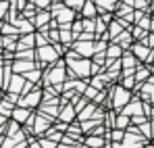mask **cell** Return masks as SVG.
Returning <instances> with one entry per match:
<instances>
[{"mask_svg":"<svg viewBox=\"0 0 154 148\" xmlns=\"http://www.w3.org/2000/svg\"><path fill=\"white\" fill-rule=\"evenodd\" d=\"M67 79V63L65 58H58L54 65H48L42 75V86H58Z\"/></svg>","mask_w":154,"mask_h":148,"instance_id":"1","label":"cell"},{"mask_svg":"<svg viewBox=\"0 0 154 148\" xmlns=\"http://www.w3.org/2000/svg\"><path fill=\"white\" fill-rule=\"evenodd\" d=\"M148 144H150V140L140 134L137 125L129 123L125 127V134H123V140H121L119 148H140V146H148Z\"/></svg>","mask_w":154,"mask_h":148,"instance_id":"2","label":"cell"},{"mask_svg":"<svg viewBox=\"0 0 154 148\" xmlns=\"http://www.w3.org/2000/svg\"><path fill=\"white\" fill-rule=\"evenodd\" d=\"M131 96H133V92L127 90V88H123L121 83H117V86H108V100H110V109H115V111L123 109L129 100H131Z\"/></svg>","mask_w":154,"mask_h":148,"instance_id":"3","label":"cell"},{"mask_svg":"<svg viewBox=\"0 0 154 148\" xmlns=\"http://www.w3.org/2000/svg\"><path fill=\"white\" fill-rule=\"evenodd\" d=\"M65 63H67V67L69 69H73V73L77 77H90L92 75V58H83V56H79V58H65Z\"/></svg>","mask_w":154,"mask_h":148,"instance_id":"4","label":"cell"},{"mask_svg":"<svg viewBox=\"0 0 154 148\" xmlns=\"http://www.w3.org/2000/svg\"><path fill=\"white\" fill-rule=\"evenodd\" d=\"M129 50L133 52V56H135L140 63H148V65H152L154 48L146 46V44H144V42H140V40H133V42H131V46H129Z\"/></svg>","mask_w":154,"mask_h":148,"instance_id":"5","label":"cell"},{"mask_svg":"<svg viewBox=\"0 0 154 148\" xmlns=\"http://www.w3.org/2000/svg\"><path fill=\"white\" fill-rule=\"evenodd\" d=\"M60 58V54L54 50L52 44H44V46H35V61H42L46 65H54Z\"/></svg>","mask_w":154,"mask_h":148,"instance_id":"6","label":"cell"},{"mask_svg":"<svg viewBox=\"0 0 154 148\" xmlns=\"http://www.w3.org/2000/svg\"><path fill=\"white\" fill-rule=\"evenodd\" d=\"M71 48L75 50L79 56H83V58H92V54H94V40H73V44H71Z\"/></svg>","mask_w":154,"mask_h":148,"instance_id":"7","label":"cell"},{"mask_svg":"<svg viewBox=\"0 0 154 148\" xmlns=\"http://www.w3.org/2000/svg\"><path fill=\"white\" fill-rule=\"evenodd\" d=\"M50 125H52V121L46 117V115H42V113H38V111H35V119H33V123H31L29 134H33V136H42Z\"/></svg>","mask_w":154,"mask_h":148,"instance_id":"8","label":"cell"},{"mask_svg":"<svg viewBox=\"0 0 154 148\" xmlns=\"http://www.w3.org/2000/svg\"><path fill=\"white\" fill-rule=\"evenodd\" d=\"M50 19H52V15L48 13V8H38V13L31 19V23H33V27L38 31H48V21Z\"/></svg>","mask_w":154,"mask_h":148,"instance_id":"9","label":"cell"},{"mask_svg":"<svg viewBox=\"0 0 154 148\" xmlns=\"http://www.w3.org/2000/svg\"><path fill=\"white\" fill-rule=\"evenodd\" d=\"M119 111L125 113V115H129V117H131V115H140V113H144V100L135 94V96H131V100H129L123 109H119Z\"/></svg>","mask_w":154,"mask_h":148,"instance_id":"10","label":"cell"},{"mask_svg":"<svg viewBox=\"0 0 154 148\" xmlns=\"http://www.w3.org/2000/svg\"><path fill=\"white\" fill-rule=\"evenodd\" d=\"M25 83H27V79H25V77H23L21 73H13L4 90H8V92H15V94H23V90H25Z\"/></svg>","mask_w":154,"mask_h":148,"instance_id":"11","label":"cell"},{"mask_svg":"<svg viewBox=\"0 0 154 148\" xmlns=\"http://www.w3.org/2000/svg\"><path fill=\"white\" fill-rule=\"evenodd\" d=\"M75 117H77V111H75V106H73V102H71V100L63 102L56 119H60V121H65V123H71V121H75Z\"/></svg>","mask_w":154,"mask_h":148,"instance_id":"12","label":"cell"},{"mask_svg":"<svg viewBox=\"0 0 154 148\" xmlns=\"http://www.w3.org/2000/svg\"><path fill=\"white\" fill-rule=\"evenodd\" d=\"M75 17H77V11L69 8V6L65 4V6L56 13V17H52V19H56V23H58V25H71Z\"/></svg>","mask_w":154,"mask_h":148,"instance_id":"13","label":"cell"},{"mask_svg":"<svg viewBox=\"0 0 154 148\" xmlns=\"http://www.w3.org/2000/svg\"><path fill=\"white\" fill-rule=\"evenodd\" d=\"M112 15H115V17H123V19H127L129 23H133V6L125 4L123 0H119V2H117V6H115Z\"/></svg>","mask_w":154,"mask_h":148,"instance_id":"14","label":"cell"},{"mask_svg":"<svg viewBox=\"0 0 154 148\" xmlns=\"http://www.w3.org/2000/svg\"><path fill=\"white\" fill-rule=\"evenodd\" d=\"M31 111H33V109H27V106H21V104H15V106H13V113H11V119H15L17 123L23 125L27 121V117L31 115Z\"/></svg>","mask_w":154,"mask_h":148,"instance_id":"15","label":"cell"},{"mask_svg":"<svg viewBox=\"0 0 154 148\" xmlns=\"http://www.w3.org/2000/svg\"><path fill=\"white\" fill-rule=\"evenodd\" d=\"M83 146H92V148H98V146H110V142L104 138V136H96V134H85L83 136Z\"/></svg>","mask_w":154,"mask_h":148,"instance_id":"16","label":"cell"},{"mask_svg":"<svg viewBox=\"0 0 154 148\" xmlns=\"http://www.w3.org/2000/svg\"><path fill=\"white\" fill-rule=\"evenodd\" d=\"M98 15V6L94 0H83L81 8H79V17H88V19H94Z\"/></svg>","mask_w":154,"mask_h":148,"instance_id":"17","label":"cell"},{"mask_svg":"<svg viewBox=\"0 0 154 148\" xmlns=\"http://www.w3.org/2000/svg\"><path fill=\"white\" fill-rule=\"evenodd\" d=\"M25 77L29 83H33V86H42V75H44V69H40V67H33V69H29L25 73H21Z\"/></svg>","mask_w":154,"mask_h":148,"instance_id":"18","label":"cell"},{"mask_svg":"<svg viewBox=\"0 0 154 148\" xmlns=\"http://www.w3.org/2000/svg\"><path fill=\"white\" fill-rule=\"evenodd\" d=\"M13 25L19 29V36H21V33H31V31L35 29L33 23H31L29 19H25V17H21V15H17V19L13 21Z\"/></svg>","mask_w":154,"mask_h":148,"instance_id":"19","label":"cell"},{"mask_svg":"<svg viewBox=\"0 0 154 148\" xmlns=\"http://www.w3.org/2000/svg\"><path fill=\"white\" fill-rule=\"evenodd\" d=\"M110 42H117V44H119V46H121L123 50H127L129 46H131V42H133V38H131V31H129V29H123V31H121V33H117V36L110 40Z\"/></svg>","mask_w":154,"mask_h":148,"instance_id":"20","label":"cell"},{"mask_svg":"<svg viewBox=\"0 0 154 148\" xmlns=\"http://www.w3.org/2000/svg\"><path fill=\"white\" fill-rule=\"evenodd\" d=\"M33 31H35V29H33ZM33 31H31V33H21V36L17 38V50H21V48H33V46H35Z\"/></svg>","mask_w":154,"mask_h":148,"instance_id":"21","label":"cell"},{"mask_svg":"<svg viewBox=\"0 0 154 148\" xmlns=\"http://www.w3.org/2000/svg\"><path fill=\"white\" fill-rule=\"evenodd\" d=\"M96 106H98V104H96V102H94V100H90V102H88V104H85V106H83V109H81V111H79V113H77V121H83V119H90V117H92V115H94V111H96Z\"/></svg>","mask_w":154,"mask_h":148,"instance_id":"22","label":"cell"},{"mask_svg":"<svg viewBox=\"0 0 154 148\" xmlns=\"http://www.w3.org/2000/svg\"><path fill=\"white\" fill-rule=\"evenodd\" d=\"M58 146L75 148V146H83V142H81V140H77L75 136H71V134H63V138L58 140Z\"/></svg>","mask_w":154,"mask_h":148,"instance_id":"23","label":"cell"},{"mask_svg":"<svg viewBox=\"0 0 154 148\" xmlns=\"http://www.w3.org/2000/svg\"><path fill=\"white\" fill-rule=\"evenodd\" d=\"M0 33L2 36H19V29L15 27V25L11 23V21H0Z\"/></svg>","mask_w":154,"mask_h":148,"instance_id":"24","label":"cell"},{"mask_svg":"<svg viewBox=\"0 0 154 148\" xmlns=\"http://www.w3.org/2000/svg\"><path fill=\"white\" fill-rule=\"evenodd\" d=\"M121 54H123V48L117 42H108V46H106V58H119Z\"/></svg>","mask_w":154,"mask_h":148,"instance_id":"25","label":"cell"},{"mask_svg":"<svg viewBox=\"0 0 154 148\" xmlns=\"http://www.w3.org/2000/svg\"><path fill=\"white\" fill-rule=\"evenodd\" d=\"M15 58H27V61H35V46H33V48L15 50Z\"/></svg>","mask_w":154,"mask_h":148,"instance_id":"26","label":"cell"},{"mask_svg":"<svg viewBox=\"0 0 154 148\" xmlns=\"http://www.w3.org/2000/svg\"><path fill=\"white\" fill-rule=\"evenodd\" d=\"M129 123H131V117H129V115H125V113H121V111H117V115H115V127L125 129Z\"/></svg>","mask_w":154,"mask_h":148,"instance_id":"27","label":"cell"},{"mask_svg":"<svg viewBox=\"0 0 154 148\" xmlns=\"http://www.w3.org/2000/svg\"><path fill=\"white\" fill-rule=\"evenodd\" d=\"M129 31H131V38L133 40H144L148 36V29H144V27H140V25H135V23H131Z\"/></svg>","mask_w":154,"mask_h":148,"instance_id":"28","label":"cell"},{"mask_svg":"<svg viewBox=\"0 0 154 148\" xmlns=\"http://www.w3.org/2000/svg\"><path fill=\"white\" fill-rule=\"evenodd\" d=\"M35 13H38V6H35V4H31V2L27 0V4H25V6H23V11H21L19 15H21V17H25V19H29V21H31V19L35 17Z\"/></svg>","mask_w":154,"mask_h":148,"instance_id":"29","label":"cell"},{"mask_svg":"<svg viewBox=\"0 0 154 148\" xmlns=\"http://www.w3.org/2000/svg\"><path fill=\"white\" fill-rule=\"evenodd\" d=\"M13 106H15V104H13L11 100H6L4 96L0 98V113H2L4 117H11V113H13Z\"/></svg>","mask_w":154,"mask_h":148,"instance_id":"30","label":"cell"},{"mask_svg":"<svg viewBox=\"0 0 154 148\" xmlns=\"http://www.w3.org/2000/svg\"><path fill=\"white\" fill-rule=\"evenodd\" d=\"M63 134H65V131H58L54 125H50V127H48V129H46L42 136H46V138H50V140H54V142H58V140L63 138Z\"/></svg>","mask_w":154,"mask_h":148,"instance_id":"31","label":"cell"},{"mask_svg":"<svg viewBox=\"0 0 154 148\" xmlns=\"http://www.w3.org/2000/svg\"><path fill=\"white\" fill-rule=\"evenodd\" d=\"M33 40H35V46H44V44H50L48 42V36H46V31H33Z\"/></svg>","mask_w":154,"mask_h":148,"instance_id":"32","label":"cell"},{"mask_svg":"<svg viewBox=\"0 0 154 148\" xmlns=\"http://www.w3.org/2000/svg\"><path fill=\"white\" fill-rule=\"evenodd\" d=\"M119 81H121V86L127 88V90H133V88H135V77H133V75H121Z\"/></svg>","mask_w":154,"mask_h":148,"instance_id":"33","label":"cell"},{"mask_svg":"<svg viewBox=\"0 0 154 148\" xmlns=\"http://www.w3.org/2000/svg\"><path fill=\"white\" fill-rule=\"evenodd\" d=\"M150 19H152V17H150V13H144V15L135 21V25H140V27H144V29H148V31H150Z\"/></svg>","mask_w":154,"mask_h":148,"instance_id":"34","label":"cell"},{"mask_svg":"<svg viewBox=\"0 0 154 148\" xmlns=\"http://www.w3.org/2000/svg\"><path fill=\"white\" fill-rule=\"evenodd\" d=\"M96 94H98V90H96L94 86H90V83H88V86H85V90H83V96H85L88 100H94Z\"/></svg>","mask_w":154,"mask_h":148,"instance_id":"35","label":"cell"},{"mask_svg":"<svg viewBox=\"0 0 154 148\" xmlns=\"http://www.w3.org/2000/svg\"><path fill=\"white\" fill-rule=\"evenodd\" d=\"M69 8H73V11H77L79 13V8H81V4H83V0H63Z\"/></svg>","mask_w":154,"mask_h":148,"instance_id":"36","label":"cell"},{"mask_svg":"<svg viewBox=\"0 0 154 148\" xmlns=\"http://www.w3.org/2000/svg\"><path fill=\"white\" fill-rule=\"evenodd\" d=\"M150 117H146L144 113H140V115H131V123L133 125H140V123H144V121H148Z\"/></svg>","mask_w":154,"mask_h":148,"instance_id":"37","label":"cell"},{"mask_svg":"<svg viewBox=\"0 0 154 148\" xmlns=\"http://www.w3.org/2000/svg\"><path fill=\"white\" fill-rule=\"evenodd\" d=\"M8 13V0H0V19H4Z\"/></svg>","mask_w":154,"mask_h":148,"instance_id":"38","label":"cell"},{"mask_svg":"<svg viewBox=\"0 0 154 148\" xmlns=\"http://www.w3.org/2000/svg\"><path fill=\"white\" fill-rule=\"evenodd\" d=\"M77 38H79V40H96V33H94V31H81Z\"/></svg>","mask_w":154,"mask_h":148,"instance_id":"39","label":"cell"},{"mask_svg":"<svg viewBox=\"0 0 154 148\" xmlns=\"http://www.w3.org/2000/svg\"><path fill=\"white\" fill-rule=\"evenodd\" d=\"M31 4H35L38 8H48V4H50L52 0H29Z\"/></svg>","mask_w":154,"mask_h":148,"instance_id":"40","label":"cell"},{"mask_svg":"<svg viewBox=\"0 0 154 148\" xmlns=\"http://www.w3.org/2000/svg\"><path fill=\"white\" fill-rule=\"evenodd\" d=\"M6 121H8V117H4V115L0 113V136L6 134Z\"/></svg>","mask_w":154,"mask_h":148,"instance_id":"41","label":"cell"},{"mask_svg":"<svg viewBox=\"0 0 154 148\" xmlns=\"http://www.w3.org/2000/svg\"><path fill=\"white\" fill-rule=\"evenodd\" d=\"M4 86V67H0V88Z\"/></svg>","mask_w":154,"mask_h":148,"instance_id":"42","label":"cell"},{"mask_svg":"<svg viewBox=\"0 0 154 148\" xmlns=\"http://www.w3.org/2000/svg\"><path fill=\"white\" fill-rule=\"evenodd\" d=\"M150 131H152V138H154V117H150Z\"/></svg>","mask_w":154,"mask_h":148,"instance_id":"43","label":"cell"},{"mask_svg":"<svg viewBox=\"0 0 154 148\" xmlns=\"http://www.w3.org/2000/svg\"><path fill=\"white\" fill-rule=\"evenodd\" d=\"M150 142H152V144H148V146H154V138H150Z\"/></svg>","mask_w":154,"mask_h":148,"instance_id":"44","label":"cell"},{"mask_svg":"<svg viewBox=\"0 0 154 148\" xmlns=\"http://www.w3.org/2000/svg\"><path fill=\"white\" fill-rule=\"evenodd\" d=\"M0 21H2V19H0Z\"/></svg>","mask_w":154,"mask_h":148,"instance_id":"45","label":"cell"}]
</instances>
